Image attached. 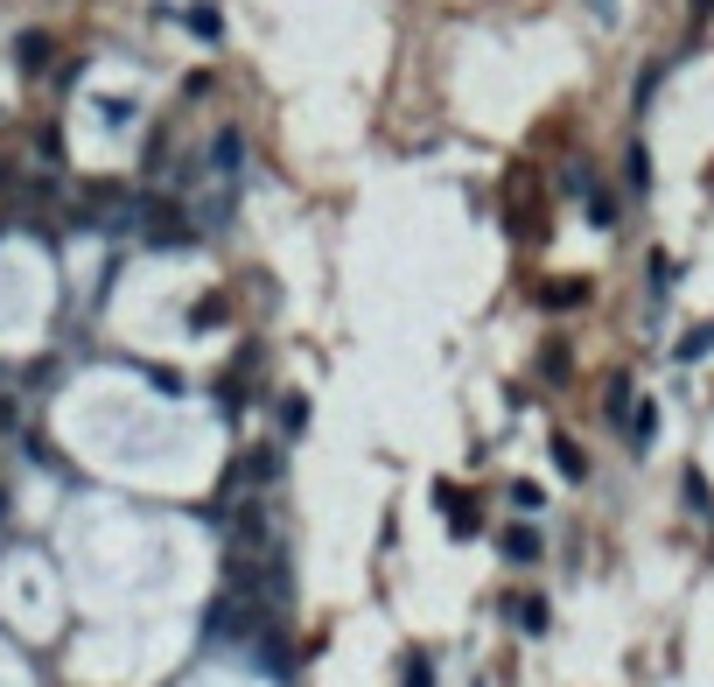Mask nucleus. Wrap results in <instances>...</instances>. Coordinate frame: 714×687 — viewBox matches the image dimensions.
I'll return each mask as SVG.
<instances>
[{
  "mask_svg": "<svg viewBox=\"0 0 714 687\" xmlns=\"http://www.w3.org/2000/svg\"><path fill=\"white\" fill-rule=\"evenodd\" d=\"M70 218H77V232H133L141 204H133V189H120V183H91Z\"/></svg>",
  "mask_w": 714,
  "mask_h": 687,
  "instance_id": "nucleus-1",
  "label": "nucleus"
},
{
  "mask_svg": "<svg viewBox=\"0 0 714 687\" xmlns=\"http://www.w3.org/2000/svg\"><path fill=\"white\" fill-rule=\"evenodd\" d=\"M133 232H141L147 246H189V218H183V204H141Z\"/></svg>",
  "mask_w": 714,
  "mask_h": 687,
  "instance_id": "nucleus-2",
  "label": "nucleus"
},
{
  "mask_svg": "<svg viewBox=\"0 0 714 687\" xmlns=\"http://www.w3.org/2000/svg\"><path fill=\"white\" fill-rule=\"evenodd\" d=\"M435 505H449V526H455V533H476V505L462 499L455 484H435Z\"/></svg>",
  "mask_w": 714,
  "mask_h": 687,
  "instance_id": "nucleus-3",
  "label": "nucleus"
},
{
  "mask_svg": "<svg viewBox=\"0 0 714 687\" xmlns=\"http://www.w3.org/2000/svg\"><path fill=\"white\" fill-rule=\"evenodd\" d=\"M497 547H505V561H539V533L532 526H505V541H497Z\"/></svg>",
  "mask_w": 714,
  "mask_h": 687,
  "instance_id": "nucleus-4",
  "label": "nucleus"
},
{
  "mask_svg": "<svg viewBox=\"0 0 714 687\" xmlns=\"http://www.w3.org/2000/svg\"><path fill=\"white\" fill-rule=\"evenodd\" d=\"M505 610H512V618H518V632H532V639L547 632V603H539V597H512Z\"/></svg>",
  "mask_w": 714,
  "mask_h": 687,
  "instance_id": "nucleus-5",
  "label": "nucleus"
},
{
  "mask_svg": "<svg viewBox=\"0 0 714 687\" xmlns=\"http://www.w3.org/2000/svg\"><path fill=\"white\" fill-rule=\"evenodd\" d=\"M624 183H630V189H651V155H645V141L624 148Z\"/></svg>",
  "mask_w": 714,
  "mask_h": 687,
  "instance_id": "nucleus-6",
  "label": "nucleus"
},
{
  "mask_svg": "<svg viewBox=\"0 0 714 687\" xmlns=\"http://www.w3.org/2000/svg\"><path fill=\"white\" fill-rule=\"evenodd\" d=\"M582 295H589V281H547V288H539V302H547V309H574Z\"/></svg>",
  "mask_w": 714,
  "mask_h": 687,
  "instance_id": "nucleus-7",
  "label": "nucleus"
},
{
  "mask_svg": "<svg viewBox=\"0 0 714 687\" xmlns=\"http://www.w3.org/2000/svg\"><path fill=\"white\" fill-rule=\"evenodd\" d=\"M553 464H561V477H574V484H582V477H589V456L574 449L568 435H553Z\"/></svg>",
  "mask_w": 714,
  "mask_h": 687,
  "instance_id": "nucleus-8",
  "label": "nucleus"
},
{
  "mask_svg": "<svg viewBox=\"0 0 714 687\" xmlns=\"http://www.w3.org/2000/svg\"><path fill=\"white\" fill-rule=\"evenodd\" d=\"M630 443H638V449H651V435H659V407H651V400H638V414H630Z\"/></svg>",
  "mask_w": 714,
  "mask_h": 687,
  "instance_id": "nucleus-9",
  "label": "nucleus"
},
{
  "mask_svg": "<svg viewBox=\"0 0 714 687\" xmlns=\"http://www.w3.org/2000/svg\"><path fill=\"white\" fill-rule=\"evenodd\" d=\"M239 155H245V141H239V133H218V148H210V168L239 176Z\"/></svg>",
  "mask_w": 714,
  "mask_h": 687,
  "instance_id": "nucleus-10",
  "label": "nucleus"
},
{
  "mask_svg": "<svg viewBox=\"0 0 714 687\" xmlns=\"http://www.w3.org/2000/svg\"><path fill=\"white\" fill-rule=\"evenodd\" d=\"M707 351H714V323H701V330L680 337V366H693V358H707Z\"/></svg>",
  "mask_w": 714,
  "mask_h": 687,
  "instance_id": "nucleus-11",
  "label": "nucleus"
},
{
  "mask_svg": "<svg viewBox=\"0 0 714 687\" xmlns=\"http://www.w3.org/2000/svg\"><path fill=\"white\" fill-rule=\"evenodd\" d=\"M609 422H630V379H609V400H603Z\"/></svg>",
  "mask_w": 714,
  "mask_h": 687,
  "instance_id": "nucleus-12",
  "label": "nucleus"
},
{
  "mask_svg": "<svg viewBox=\"0 0 714 687\" xmlns=\"http://www.w3.org/2000/svg\"><path fill=\"white\" fill-rule=\"evenodd\" d=\"M14 56H22V70H43L50 43H43V35H22V43H14Z\"/></svg>",
  "mask_w": 714,
  "mask_h": 687,
  "instance_id": "nucleus-13",
  "label": "nucleus"
},
{
  "mask_svg": "<svg viewBox=\"0 0 714 687\" xmlns=\"http://www.w3.org/2000/svg\"><path fill=\"white\" fill-rule=\"evenodd\" d=\"M407 687H435V666H428V653H407Z\"/></svg>",
  "mask_w": 714,
  "mask_h": 687,
  "instance_id": "nucleus-14",
  "label": "nucleus"
},
{
  "mask_svg": "<svg viewBox=\"0 0 714 687\" xmlns=\"http://www.w3.org/2000/svg\"><path fill=\"white\" fill-rule=\"evenodd\" d=\"M301 422H308V407H301L295 393H287V400H281V428H287V435H301Z\"/></svg>",
  "mask_w": 714,
  "mask_h": 687,
  "instance_id": "nucleus-15",
  "label": "nucleus"
},
{
  "mask_svg": "<svg viewBox=\"0 0 714 687\" xmlns=\"http://www.w3.org/2000/svg\"><path fill=\"white\" fill-rule=\"evenodd\" d=\"M189 29H197L204 43H218V35H224V22H218V14H210V8H197V14H189Z\"/></svg>",
  "mask_w": 714,
  "mask_h": 687,
  "instance_id": "nucleus-16",
  "label": "nucleus"
},
{
  "mask_svg": "<svg viewBox=\"0 0 714 687\" xmlns=\"http://www.w3.org/2000/svg\"><path fill=\"white\" fill-rule=\"evenodd\" d=\"M512 505H518V512H539L547 499H539V484H512Z\"/></svg>",
  "mask_w": 714,
  "mask_h": 687,
  "instance_id": "nucleus-17",
  "label": "nucleus"
},
{
  "mask_svg": "<svg viewBox=\"0 0 714 687\" xmlns=\"http://www.w3.org/2000/svg\"><path fill=\"white\" fill-rule=\"evenodd\" d=\"M707 14H714V0H693V22H707Z\"/></svg>",
  "mask_w": 714,
  "mask_h": 687,
  "instance_id": "nucleus-18",
  "label": "nucleus"
}]
</instances>
